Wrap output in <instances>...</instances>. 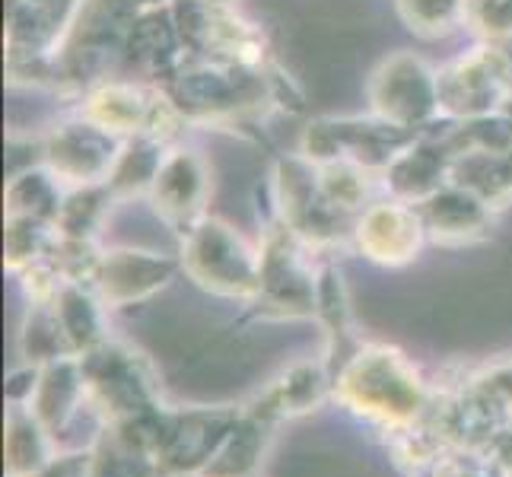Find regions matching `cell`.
Returning a JSON list of instances; mask_svg holds the SVG:
<instances>
[{
    "label": "cell",
    "mask_w": 512,
    "mask_h": 477,
    "mask_svg": "<svg viewBox=\"0 0 512 477\" xmlns=\"http://www.w3.org/2000/svg\"><path fill=\"white\" fill-rule=\"evenodd\" d=\"M160 86H140L125 80H102L83 99V115L96 121L109 134L128 140L134 134H147L156 105H160Z\"/></svg>",
    "instance_id": "12"
},
{
    "label": "cell",
    "mask_w": 512,
    "mask_h": 477,
    "mask_svg": "<svg viewBox=\"0 0 512 477\" xmlns=\"http://www.w3.org/2000/svg\"><path fill=\"white\" fill-rule=\"evenodd\" d=\"M373 179H382V175L369 172L357 163H344V159L319 166V182L328 194V201L338 210H344V214H363L369 207Z\"/></svg>",
    "instance_id": "22"
},
{
    "label": "cell",
    "mask_w": 512,
    "mask_h": 477,
    "mask_svg": "<svg viewBox=\"0 0 512 477\" xmlns=\"http://www.w3.org/2000/svg\"><path fill=\"white\" fill-rule=\"evenodd\" d=\"M125 61L156 83H166L185 64V48L179 42V32H175L169 7L150 10L134 23L125 42Z\"/></svg>",
    "instance_id": "16"
},
{
    "label": "cell",
    "mask_w": 512,
    "mask_h": 477,
    "mask_svg": "<svg viewBox=\"0 0 512 477\" xmlns=\"http://www.w3.org/2000/svg\"><path fill=\"white\" fill-rule=\"evenodd\" d=\"M509 93L512 90L503 70L497 67L484 42L474 51H468V55L436 70L439 115L449 121H468V118L500 112Z\"/></svg>",
    "instance_id": "9"
},
{
    "label": "cell",
    "mask_w": 512,
    "mask_h": 477,
    "mask_svg": "<svg viewBox=\"0 0 512 477\" xmlns=\"http://www.w3.org/2000/svg\"><path fill=\"white\" fill-rule=\"evenodd\" d=\"M58 239L55 223L29 220V217H7V264L13 271H29L39 264Z\"/></svg>",
    "instance_id": "24"
},
{
    "label": "cell",
    "mask_w": 512,
    "mask_h": 477,
    "mask_svg": "<svg viewBox=\"0 0 512 477\" xmlns=\"http://www.w3.org/2000/svg\"><path fill=\"white\" fill-rule=\"evenodd\" d=\"M420 134L423 131L398 128L379 115H373V118H315L303 131L299 153L315 166L344 159V163H357L369 172L382 175L388 169V163H392L404 147H411Z\"/></svg>",
    "instance_id": "3"
},
{
    "label": "cell",
    "mask_w": 512,
    "mask_h": 477,
    "mask_svg": "<svg viewBox=\"0 0 512 477\" xmlns=\"http://www.w3.org/2000/svg\"><path fill=\"white\" fill-rule=\"evenodd\" d=\"M465 26L481 42L512 35V0H465Z\"/></svg>",
    "instance_id": "25"
},
{
    "label": "cell",
    "mask_w": 512,
    "mask_h": 477,
    "mask_svg": "<svg viewBox=\"0 0 512 477\" xmlns=\"http://www.w3.org/2000/svg\"><path fill=\"white\" fill-rule=\"evenodd\" d=\"M150 204L175 233L188 236L204 220L210 198V169L198 150L172 147L150 185Z\"/></svg>",
    "instance_id": "10"
},
{
    "label": "cell",
    "mask_w": 512,
    "mask_h": 477,
    "mask_svg": "<svg viewBox=\"0 0 512 477\" xmlns=\"http://www.w3.org/2000/svg\"><path fill=\"white\" fill-rule=\"evenodd\" d=\"M169 16L185 48V61H220L239 67L264 64V35L255 23L214 0H172Z\"/></svg>",
    "instance_id": "2"
},
{
    "label": "cell",
    "mask_w": 512,
    "mask_h": 477,
    "mask_svg": "<svg viewBox=\"0 0 512 477\" xmlns=\"http://www.w3.org/2000/svg\"><path fill=\"white\" fill-rule=\"evenodd\" d=\"M55 299V315L67 334V341L74 350H90L102 338V322H99V309L93 303L90 293H83L77 280H67L58 287Z\"/></svg>",
    "instance_id": "20"
},
{
    "label": "cell",
    "mask_w": 512,
    "mask_h": 477,
    "mask_svg": "<svg viewBox=\"0 0 512 477\" xmlns=\"http://www.w3.org/2000/svg\"><path fill=\"white\" fill-rule=\"evenodd\" d=\"M64 204L61 182L42 169H26L13 175L7 185V217H29V220H45L55 223Z\"/></svg>",
    "instance_id": "19"
},
{
    "label": "cell",
    "mask_w": 512,
    "mask_h": 477,
    "mask_svg": "<svg viewBox=\"0 0 512 477\" xmlns=\"http://www.w3.org/2000/svg\"><path fill=\"white\" fill-rule=\"evenodd\" d=\"M125 140L99 128L86 115L61 121L48 131L42 144V163L61 185L86 188L105 185Z\"/></svg>",
    "instance_id": "8"
},
{
    "label": "cell",
    "mask_w": 512,
    "mask_h": 477,
    "mask_svg": "<svg viewBox=\"0 0 512 477\" xmlns=\"http://www.w3.org/2000/svg\"><path fill=\"white\" fill-rule=\"evenodd\" d=\"M166 153H169V144H163V140H156V137H147V134L128 137L125 144H121L109 182H105L112 191V198L125 201V198H134V194H150V185L156 179V172H160Z\"/></svg>",
    "instance_id": "18"
},
{
    "label": "cell",
    "mask_w": 512,
    "mask_h": 477,
    "mask_svg": "<svg viewBox=\"0 0 512 477\" xmlns=\"http://www.w3.org/2000/svg\"><path fill=\"white\" fill-rule=\"evenodd\" d=\"M214 4H236V0H214Z\"/></svg>",
    "instance_id": "28"
},
{
    "label": "cell",
    "mask_w": 512,
    "mask_h": 477,
    "mask_svg": "<svg viewBox=\"0 0 512 477\" xmlns=\"http://www.w3.org/2000/svg\"><path fill=\"white\" fill-rule=\"evenodd\" d=\"M7 4H23V7H45V10H55V0H7Z\"/></svg>",
    "instance_id": "26"
},
{
    "label": "cell",
    "mask_w": 512,
    "mask_h": 477,
    "mask_svg": "<svg viewBox=\"0 0 512 477\" xmlns=\"http://www.w3.org/2000/svg\"><path fill=\"white\" fill-rule=\"evenodd\" d=\"M112 191L109 185H86V188H70L64 194L61 214L55 220L58 236L64 239H77V242H90L96 236V229L105 217V210L112 204Z\"/></svg>",
    "instance_id": "21"
},
{
    "label": "cell",
    "mask_w": 512,
    "mask_h": 477,
    "mask_svg": "<svg viewBox=\"0 0 512 477\" xmlns=\"http://www.w3.org/2000/svg\"><path fill=\"white\" fill-rule=\"evenodd\" d=\"M163 93L191 125H239L277 102L274 77L268 67H239L220 61H185L163 83Z\"/></svg>",
    "instance_id": "1"
},
{
    "label": "cell",
    "mask_w": 512,
    "mask_h": 477,
    "mask_svg": "<svg viewBox=\"0 0 512 477\" xmlns=\"http://www.w3.org/2000/svg\"><path fill=\"white\" fill-rule=\"evenodd\" d=\"M401 23L427 42L465 26V0H395Z\"/></svg>",
    "instance_id": "23"
},
{
    "label": "cell",
    "mask_w": 512,
    "mask_h": 477,
    "mask_svg": "<svg viewBox=\"0 0 512 477\" xmlns=\"http://www.w3.org/2000/svg\"><path fill=\"white\" fill-rule=\"evenodd\" d=\"M369 109L398 128L423 131L439 115L436 70L414 51L388 55L369 77Z\"/></svg>",
    "instance_id": "7"
},
{
    "label": "cell",
    "mask_w": 512,
    "mask_h": 477,
    "mask_svg": "<svg viewBox=\"0 0 512 477\" xmlns=\"http://www.w3.org/2000/svg\"><path fill=\"white\" fill-rule=\"evenodd\" d=\"M500 112H503V115H509V118H512V93H509V96H506V102H503V109H500Z\"/></svg>",
    "instance_id": "27"
},
{
    "label": "cell",
    "mask_w": 512,
    "mask_h": 477,
    "mask_svg": "<svg viewBox=\"0 0 512 477\" xmlns=\"http://www.w3.org/2000/svg\"><path fill=\"white\" fill-rule=\"evenodd\" d=\"M423 236H427V229H423L417 207L395 198L369 204L357 217V223H353L357 249L366 258H373L379 264H392V268L395 264H408L420 252Z\"/></svg>",
    "instance_id": "11"
},
{
    "label": "cell",
    "mask_w": 512,
    "mask_h": 477,
    "mask_svg": "<svg viewBox=\"0 0 512 477\" xmlns=\"http://www.w3.org/2000/svg\"><path fill=\"white\" fill-rule=\"evenodd\" d=\"M449 163L452 153L439 137L420 134L411 147H404L388 169L382 172V185L395 201L420 204L443 185H449Z\"/></svg>",
    "instance_id": "14"
},
{
    "label": "cell",
    "mask_w": 512,
    "mask_h": 477,
    "mask_svg": "<svg viewBox=\"0 0 512 477\" xmlns=\"http://www.w3.org/2000/svg\"><path fill=\"white\" fill-rule=\"evenodd\" d=\"M175 274V261L153 255V252H134V249H115L99 258L96 268V287L105 303L128 306L137 299H147L160 287H166Z\"/></svg>",
    "instance_id": "13"
},
{
    "label": "cell",
    "mask_w": 512,
    "mask_h": 477,
    "mask_svg": "<svg viewBox=\"0 0 512 477\" xmlns=\"http://www.w3.org/2000/svg\"><path fill=\"white\" fill-rule=\"evenodd\" d=\"M182 264L191 280L210 293L255 299L258 293V255L223 220L204 217L185 236Z\"/></svg>",
    "instance_id": "5"
},
{
    "label": "cell",
    "mask_w": 512,
    "mask_h": 477,
    "mask_svg": "<svg viewBox=\"0 0 512 477\" xmlns=\"http://www.w3.org/2000/svg\"><path fill=\"white\" fill-rule=\"evenodd\" d=\"M274 198L280 223H287L306 245H331L344 236V220L350 214L328 201L319 182V166L309 163L303 153L277 159Z\"/></svg>",
    "instance_id": "6"
},
{
    "label": "cell",
    "mask_w": 512,
    "mask_h": 477,
    "mask_svg": "<svg viewBox=\"0 0 512 477\" xmlns=\"http://www.w3.org/2000/svg\"><path fill=\"white\" fill-rule=\"evenodd\" d=\"M449 182L478 194L490 210L512 204V147L452 153Z\"/></svg>",
    "instance_id": "17"
},
{
    "label": "cell",
    "mask_w": 512,
    "mask_h": 477,
    "mask_svg": "<svg viewBox=\"0 0 512 477\" xmlns=\"http://www.w3.org/2000/svg\"><path fill=\"white\" fill-rule=\"evenodd\" d=\"M303 239L287 223H271L258 252V293L255 306L261 315L303 318L319 312V280L303 258Z\"/></svg>",
    "instance_id": "4"
},
{
    "label": "cell",
    "mask_w": 512,
    "mask_h": 477,
    "mask_svg": "<svg viewBox=\"0 0 512 477\" xmlns=\"http://www.w3.org/2000/svg\"><path fill=\"white\" fill-rule=\"evenodd\" d=\"M414 207L423 220L427 236L443 245L474 242L490 229V207L478 198V194H471L452 182Z\"/></svg>",
    "instance_id": "15"
}]
</instances>
